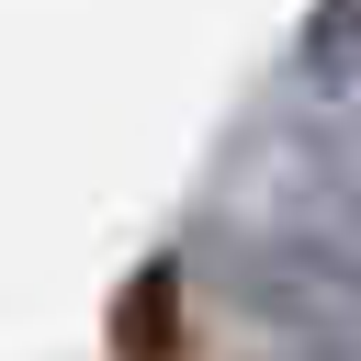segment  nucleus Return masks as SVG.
<instances>
[{"label": "nucleus", "instance_id": "1", "mask_svg": "<svg viewBox=\"0 0 361 361\" xmlns=\"http://www.w3.org/2000/svg\"><path fill=\"white\" fill-rule=\"evenodd\" d=\"M293 180H305V226L361 259V102H305V124H293Z\"/></svg>", "mask_w": 361, "mask_h": 361}, {"label": "nucleus", "instance_id": "2", "mask_svg": "<svg viewBox=\"0 0 361 361\" xmlns=\"http://www.w3.org/2000/svg\"><path fill=\"white\" fill-rule=\"evenodd\" d=\"M180 338H192V259L158 248L113 293V361H180Z\"/></svg>", "mask_w": 361, "mask_h": 361}, {"label": "nucleus", "instance_id": "3", "mask_svg": "<svg viewBox=\"0 0 361 361\" xmlns=\"http://www.w3.org/2000/svg\"><path fill=\"white\" fill-rule=\"evenodd\" d=\"M293 90L305 102H361V0H316L293 23Z\"/></svg>", "mask_w": 361, "mask_h": 361}]
</instances>
